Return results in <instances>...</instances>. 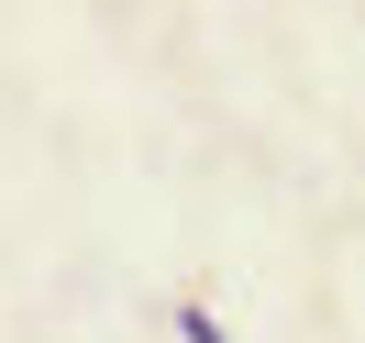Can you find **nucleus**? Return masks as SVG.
Instances as JSON below:
<instances>
[{"label": "nucleus", "instance_id": "nucleus-1", "mask_svg": "<svg viewBox=\"0 0 365 343\" xmlns=\"http://www.w3.org/2000/svg\"><path fill=\"white\" fill-rule=\"evenodd\" d=\"M178 332L188 343H222V321H210V310H178Z\"/></svg>", "mask_w": 365, "mask_h": 343}]
</instances>
